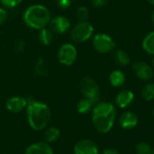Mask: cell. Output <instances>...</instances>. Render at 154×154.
Segmentation results:
<instances>
[{
	"instance_id": "6da1fadb",
	"label": "cell",
	"mask_w": 154,
	"mask_h": 154,
	"mask_svg": "<svg viewBox=\"0 0 154 154\" xmlns=\"http://www.w3.org/2000/svg\"><path fill=\"white\" fill-rule=\"evenodd\" d=\"M26 110L28 124L34 131H43L47 127L52 113L46 103L34 99H28Z\"/></svg>"
},
{
	"instance_id": "7a4b0ae2",
	"label": "cell",
	"mask_w": 154,
	"mask_h": 154,
	"mask_svg": "<svg viewBox=\"0 0 154 154\" xmlns=\"http://www.w3.org/2000/svg\"><path fill=\"white\" fill-rule=\"evenodd\" d=\"M115 118L116 109L111 103H98L93 108L92 122L95 130L101 133H107L112 130Z\"/></svg>"
},
{
	"instance_id": "3957f363",
	"label": "cell",
	"mask_w": 154,
	"mask_h": 154,
	"mask_svg": "<svg viewBox=\"0 0 154 154\" xmlns=\"http://www.w3.org/2000/svg\"><path fill=\"white\" fill-rule=\"evenodd\" d=\"M52 16L49 9L40 4H34L26 8L23 14V21L28 27L40 30L49 26Z\"/></svg>"
},
{
	"instance_id": "277c9868",
	"label": "cell",
	"mask_w": 154,
	"mask_h": 154,
	"mask_svg": "<svg viewBox=\"0 0 154 154\" xmlns=\"http://www.w3.org/2000/svg\"><path fill=\"white\" fill-rule=\"evenodd\" d=\"M94 34V26L87 21H79L71 29V38L73 42L82 44L90 40Z\"/></svg>"
},
{
	"instance_id": "5b68a950",
	"label": "cell",
	"mask_w": 154,
	"mask_h": 154,
	"mask_svg": "<svg viewBox=\"0 0 154 154\" xmlns=\"http://www.w3.org/2000/svg\"><path fill=\"white\" fill-rule=\"evenodd\" d=\"M93 46L94 50L100 54H105L113 51L115 48V42L107 34L99 33L93 36L92 40Z\"/></svg>"
},
{
	"instance_id": "8992f818",
	"label": "cell",
	"mask_w": 154,
	"mask_h": 154,
	"mask_svg": "<svg viewBox=\"0 0 154 154\" xmlns=\"http://www.w3.org/2000/svg\"><path fill=\"white\" fill-rule=\"evenodd\" d=\"M77 55H78V53H77L76 47L71 43H64L59 47L57 59L62 65L71 66L75 63Z\"/></svg>"
},
{
	"instance_id": "52a82bcc",
	"label": "cell",
	"mask_w": 154,
	"mask_h": 154,
	"mask_svg": "<svg viewBox=\"0 0 154 154\" xmlns=\"http://www.w3.org/2000/svg\"><path fill=\"white\" fill-rule=\"evenodd\" d=\"M80 91L85 98L97 103L99 100V85L97 82L91 77H85L80 81Z\"/></svg>"
},
{
	"instance_id": "ba28073f",
	"label": "cell",
	"mask_w": 154,
	"mask_h": 154,
	"mask_svg": "<svg viewBox=\"0 0 154 154\" xmlns=\"http://www.w3.org/2000/svg\"><path fill=\"white\" fill-rule=\"evenodd\" d=\"M74 154H98V145L92 140L84 139L77 141L73 147Z\"/></svg>"
},
{
	"instance_id": "9c48e42d",
	"label": "cell",
	"mask_w": 154,
	"mask_h": 154,
	"mask_svg": "<svg viewBox=\"0 0 154 154\" xmlns=\"http://www.w3.org/2000/svg\"><path fill=\"white\" fill-rule=\"evenodd\" d=\"M51 30L54 33L63 35L71 30V21L64 16H56L51 18L49 23Z\"/></svg>"
},
{
	"instance_id": "30bf717a",
	"label": "cell",
	"mask_w": 154,
	"mask_h": 154,
	"mask_svg": "<svg viewBox=\"0 0 154 154\" xmlns=\"http://www.w3.org/2000/svg\"><path fill=\"white\" fill-rule=\"evenodd\" d=\"M132 69L135 75L141 81H149L154 75L153 68L145 62H136L133 63Z\"/></svg>"
},
{
	"instance_id": "8fae6325",
	"label": "cell",
	"mask_w": 154,
	"mask_h": 154,
	"mask_svg": "<svg viewBox=\"0 0 154 154\" xmlns=\"http://www.w3.org/2000/svg\"><path fill=\"white\" fill-rule=\"evenodd\" d=\"M28 99L22 96H13L6 103V108L12 113H18L24 111L27 106Z\"/></svg>"
},
{
	"instance_id": "7c38bea8",
	"label": "cell",
	"mask_w": 154,
	"mask_h": 154,
	"mask_svg": "<svg viewBox=\"0 0 154 154\" xmlns=\"http://www.w3.org/2000/svg\"><path fill=\"white\" fill-rule=\"evenodd\" d=\"M138 116L132 112H124L119 118V124L124 130H131L138 124Z\"/></svg>"
},
{
	"instance_id": "4fadbf2b",
	"label": "cell",
	"mask_w": 154,
	"mask_h": 154,
	"mask_svg": "<svg viewBox=\"0 0 154 154\" xmlns=\"http://www.w3.org/2000/svg\"><path fill=\"white\" fill-rule=\"evenodd\" d=\"M134 101V94L131 90L121 91L115 98L116 105L121 109H125L129 107Z\"/></svg>"
},
{
	"instance_id": "5bb4252c",
	"label": "cell",
	"mask_w": 154,
	"mask_h": 154,
	"mask_svg": "<svg viewBox=\"0 0 154 154\" xmlns=\"http://www.w3.org/2000/svg\"><path fill=\"white\" fill-rule=\"evenodd\" d=\"M25 154H54V150L47 142L39 141L29 145Z\"/></svg>"
},
{
	"instance_id": "9a60e30c",
	"label": "cell",
	"mask_w": 154,
	"mask_h": 154,
	"mask_svg": "<svg viewBox=\"0 0 154 154\" xmlns=\"http://www.w3.org/2000/svg\"><path fill=\"white\" fill-rule=\"evenodd\" d=\"M126 80L125 74L121 70H114L110 73L109 81L112 86L113 87H121L124 85Z\"/></svg>"
},
{
	"instance_id": "2e32d148",
	"label": "cell",
	"mask_w": 154,
	"mask_h": 154,
	"mask_svg": "<svg viewBox=\"0 0 154 154\" xmlns=\"http://www.w3.org/2000/svg\"><path fill=\"white\" fill-rule=\"evenodd\" d=\"M38 38L42 45L47 46V45H51V43L54 40V32L51 29L47 28V26L44 27L39 30Z\"/></svg>"
},
{
	"instance_id": "e0dca14e",
	"label": "cell",
	"mask_w": 154,
	"mask_h": 154,
	"mask_svg": "<svg viewBox=\"0 0 154 154\" xmlns=\"http://www.w3.org/2000/svg\"><path fill=\"white\" fill-rule=\"evenodd\" d=\"M142 49L150 55H154V31L146 35L142 41Z\"/></svg>"
},
{
	"instance_id": "ac0fdd59",
	"label": "cell",
	"mask_w": 154,
	"mask_h": 154,
	"mask_svg": "<svg viewBox=\"0 0 154 154\" xmlns=\"http://www.w3.org/2000/svg\"><path fill=\"white\" fill-rule=\"evenodd\" d=\"M94 102H92L91 100L87 99V98H84L82 100H80L77 103V112H78L80 114H86L87 112H89L91 111V109L93 108L94 105Z\"/></svg>"
},
{
	"instance_id": "d6986e66",
	"label": "cell",
	"mask_w": 154,
	"mask_h": 154,
	"mask_svg": "<svg viewBox=\"0 0 154 154\" xmlns=\"http://www.w3.org/2000/svg\"><path fill=\"white\" fill-rule=\"evenodd\" d=\"M60 130L56 127H49L45 132V140L47 143L54 142L60 138Z\"/></svg>"
},
{
	"instance_id": "ffe728a7",
	"label": "cell",
	"mask_w": 154,
	"mask_h": 154,
	"mask_svg": "<svg viewBox=\"0 0 154 154\" xmlns=\"http://www.w3.org/2000/svg\"><path fill=\"white\" fill-rule=\"evenodd\" d=\"M141 97L144 101L149 102L154 99V84L152 83H148L146 84L142 90H141Z\"/></svg>"
},
{
	"instance_id": "44dd1931",
	"label": "cell",
	"mask_w": 154,
	"mask_h": 154,
	"mask_svg": "<svg viewBox=\"0 0 154 154\" xmlns=\"http://www.w3.org/2000/svg\"><path fill=\"white\" fill-rule=\"evenodd\" d=\"M114 59H115L116 63L122 66H126L131 62L129 54L123 50H117L114 53Z\"/></svg>"
},
{
	"instance_id": "7402d4cb",
	"label": "cell",
	"mask_w": 154,
	"mask_h": 154,
	"mask_svg": "<svg viewBox=\"0 0 154 154\" xmlns=\"http://www.w3.org/2000/svg\"><path fill=\"white\" fill-rule=\"evenodd\" d=\"M135 150L138 154H151L152 149L149 146V144L146 142L140 141L135 146Z\"/></svg>"
},
{
	"instance_id": "603a6c76",
	"label": "cell",
	"mask_w": 154,
	"mask_h": 154,
	"mask_svg": "<svg viewBox=\"0 0 154 154\" xmlns=\"http://www.w3.org/2000/svg\"><path fill=\"white\" fill-rule=\"evenodd\" d=\"M89 15H90V13L86 7L81 6L77 8L76 16H77V18L79 19V21H87L89 18Z\"/></svg>"
},
{
	"instance_id": "cb8c5ba5",
	"label": "cell",
	"mask_w": 154,
	"mask_h": 154,
	"mask_svg": "<svg viewBox=\"0 0 154 154\" xmlns=\"http://www.w3.org/2000/svg\"><path fill=\"white\" fill-rule=\"evenodd\" d=\"M22 2L23 0H0V3L5 8H15L18 7Z\"/></svg>"
},
{
	"instance_id": "d4e9b609",
	"label": "cell",
	"mask_w": 154,
	"mask_h": 154,
	"mask_svg": "<svg viewBox=\"0 0 154 154\" xmlns=\"http://www.w3.org/2000/svg\"><path fill=\"white\" fill-rule=\"evenodd\" d=\"M36 72L41 75H45L47 72V66L45 65V62L41 58L36 63Z\"/></svg>"
},
{
	"instance_id": "484cf974",
	"label": "cell",
	"mask_w": 154,
	"mask_h": 154,
	"mask_svg": "<svg viewBox=\"0 0 154 154\" xmlns=\"http://www.w3.org/2000/svg\"><path fill=\"white\" fill-rule=\"evenodd\" d=\"M72 5L71 0H57V6L61 9H68Z\"/></svg>"
},
{
	"instance_id": "4316f807",
	"label": "cell",
	"mask_w": 154,
	"mask_h": 154,
	"mask_svg": "<svg viewBox=\"0 0 154 154\" xmlns=\"http://www.w3.org/2000/svg\"><path fill=\"white\" fill-rule=\"evenodd\" d=\"M8 17V11L5 8H0V26H2Z\"/></svg>"
},
{
	"instance_id": "83f0119b",
	"label": "cell",
	"mask_w": 154,
	"mask_h": 154,
	"mask_svg": "<svg viewBox=\"0 0 154 154\" xmlns=\"http://www.w3.org/2000/svg\"><path fill=\"white\" fill-rule=\"evenodd\" d=\"M107 1L108 0H92V5L93 7L99 8L103 7L107 3Z\"/></svg>"
},
{
	"instance_id": "f1b7e54d",
	"label": "cell",
	"mask_w": 154,
	"mask_h": 154,
	"mask_svg": "<svg viewBox=\"0 0 154 154\" xmlns=\"http://www.w3.org/2000/svg\"><path fill=\"white\" fill-rule=\"evenodd\" d=\"M103 154H121L115 148H107L103 150Z\"/></svg>"
},
{
	"instance_id": "f546056e",
	"label": "cell",
	"mask_w": 154,
	"mask_h": 154,
	"mask_svg": "<svg viewBox=\"0 0 154 154\" xmlns=\"http://www.w3.org/2000/svg\"><path fill=\"white\" fill-rule=\"evenodd\" d=\"M147 1H148L150 5L154 6V0H147Z\"/></svg>"
},
{
	"instance_id": "4dcf8cb0",
	"label": "cell",
	"mask_w": 154,
	"mask_h": 154,
	"mask_svg": "<svg viewBox=\"0 0 154 154\" xmlns=\"http://www.w3.org/2000/svg\"><path fill=\"white\" fill-rule=\"evenodd\" d=\"M152 22H153V25H154V11L152 13Z\"/></svg>"
},
{
	"instance_id": "1f68e13d",
	"label": "cell",
	"mask_w": 154,
	"mask_h": 154,
	"mask_svg": "<svg viewBox=\"0 0 154 154\" xmlns=\"http://www.w3.org/2000/svg\"><path fill=\"white\" fill-rule=\"evenodd\" d=\"M152 65H153V67H154V57H153V59H152Z\"/></svg>"
},
{
	"instance_id": "d6a6232c",
	"label": "cell",
	"mask_w": 154,
	"mask_h": 154,
	"mask_svg": "<svg viewBox=\"0 0 154 154\" xmlns=\"http://www.w3.org/2000/svg\"><path fill=\"white\" fill-rule=\"evenodd\" d=\"M151 154H154V149H152V153Z\"/></svg>"
},
{
	"instance_id": "836d02e7",
	"label": "cell",
	"mask_w": 154,
	"mask_h": 154,
	"mask_svg": "<svg viewBox=\"0 0 154 154\" xmlns=\"http://www.w3.org/2000/svg\"><path fill=\"white\" fill-rule=\"evenodd\" d=\"M153 116H154V107H153Z\"/></svg>"
}]
</instances>
